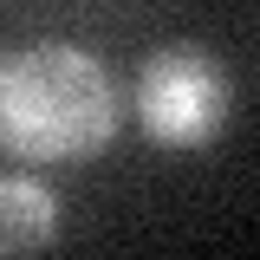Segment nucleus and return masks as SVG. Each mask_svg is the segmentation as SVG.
<instances>
[{
    "instance_id": "f257e3e1",
    "label": "nucleus",
    "mask_w": 260,
    "mask_h": 260,
    "mask_svg": "<svg viewBox=\"0 0 260 260\" xmlns=\"http://www.w3.org/2000/svg\"><path fill=\"white\" fill-rule=\"evenodd\" d=\"M124 124V85L72 39L0 52V150L26 162H85Z\"/></svg>"
},
{
    "instance_id": "f03ea898",
    "label": "nucleus",
    "mask_w": 260,
    "mask_h": 260,
    "mask_svg": "<svg viewBox=\"0 0 260 260\" xmlns=\"http://www.w3.org/2000/svg\"><path fill=\"white\" fill-rule=\"evenodd\" d=\"M130 111L156 143L202 150L234 117V78L208 46H156L130 78Z\"/></svg>"
},
{
    "instance_id": "7ed1b4c3",
    "label": "nucleus",
    "mask_w": 260,
    "mask_h": 260,
    "mask_svg": "<svg viewBox=\"0 0 260 260\" xmlns=\"http://www.w3.org/2000/svg\"><path fill=\"white\" fill-rule=\"evenodd\" d=\"M59 241V195L26 169H0V254H32Z\"/></svg>"
}]
</instances>
